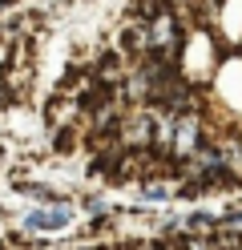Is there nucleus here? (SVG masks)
Segmentation results:
<instances>
[{"instance_id": "obj_1", "label": "nucleus", "mask_w": 242, "mask_h": 250, "mask_svg": "<svg viewBox=\"0 0 242 250\" xmlns=\"http://www.w3.org/2000/svg\"><path fill=\"white\" fill-rule=\"evenodd\" d=\"M69 226H73V206L69 202L41 206V210L24 214V230H37V234H53V230H69Z\"/></svg>"}, {"instance_id": "obj_3", "label": "nucleus", "mask_w": 242, "mask_h": 250, "mask_svg": "<svg viewBox=\"0 0 242 250\" xmlns=\"http://www.w3.org/2000/svg\"><path fill=\"white\" fill-rule=\"evenodd\" d=\"M81 250H113V246H81Z\"/></svg>"}, {"instance_id": "obj_2", "label": "nucleus", "mask_w": 242, "mask_h": 250, "mask_svg": "<svg viewBox=\"0 0 242 250\" xmlns=\"http://www.w3.org/2000/svg\"><path fill=\"white\" fill-rule=\"evenodd\" d=\"M141 198H150V202H166V198H170V190H166V186H157V182L150 178V182L141 186Z\"/></svg>"}]
</instances>
